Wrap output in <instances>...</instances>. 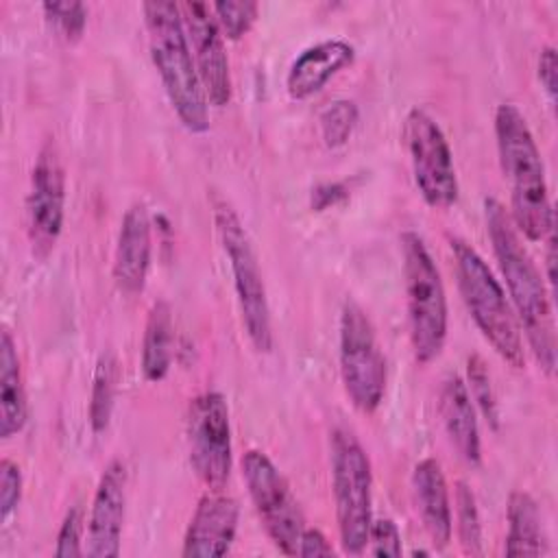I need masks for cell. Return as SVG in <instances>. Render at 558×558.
Here are the masks:
<instances>
[{"instance_id":"cell-1","label":"cell","mask_w":558,"mask_h":558,"mask_svg":"<svg viewBox=\"0 0 558 558\" xmlns=\"http://www.w3.org/2000/svg\"><path fill=\"white\" fill-rule=\"evenodd\" d=\"M484 220L493 253L508 288L510 305L527 340L534 360L545 375L556 371V327L551 314V292L541 270L525 251L508 209L493 196L484 198Z\"/></svg>"},{"instance_id":"cell-2","label":"cell","mask_w":558,"mask_h":558,"mask_svg":"<svg viewBox=\"0 0 558 558\" xmlns=\"http://www.w3.org/2000/svg\"><path fill=\"white\" fill-rule=\"evenodd\" d=\"M495 142L504 179L510 187V218L519 233L538 242L554 229L545 166L527 120L512 102L495 111Z\"/></svg>"},{"instance_id":"cell-3","label":"cell","mask_w":558,"mask_h":558,"mask_svg":"<svg viewBox=\"0 0 558 558\" xmlns=\"http://www.w3.org/2000/svg\"><path fill=\"white\" fill-rule=\"evenodd\" d=\"M142 13L153 65L179 122L190 133H205L209 129V102L196 72L179 4L144 2Z\"/></svg>"},{"instance_id":"cell-4","label":"cell","mask_w":558,"mask_h":558,"mask_svg":"<svg viewBox=\"0 0 558 558\" xmlns=\"http://www.w3.org/2000/svg\"><path fill=\"white\" fill-rule=\"evenodd\" d=\"M460 296L486 342L512 368H523V333L514 310L484 257L464 240H449Z\"/></svg>"},{"instance_id":"cell-5","label":"cell","mask_w":558,"mask_h":558,"mask_svg":"<svg viewBox=\"0 0 558 558\" xmlns=\"http://www.w3.org/2000/svg\"><path fill=\"white\" fill-rule=\"evenodd\" d=\"M401 259L412 353L418 364H429L440 355L447 340V294L442 277L425 240L416 231H403Z\"/></svg>"},{"instance_id":"cell-6","label":"cell","mask_w":558,"mask_h":558,"mask_svg":"<svg viewBox=\"0 0 558 558\" xmlns=\"http://www.w3.org/2000/svg\"><path fill=\"white\" fill-rule=\"evenodd\" d=\"M329 460L340 545L344 554L360 556L373 523L371 458L351 429L336 427L329 436Z\"/></svg>"},{"instance_id":"cell-7","label":"cell","mask_w":558,"mask_h":558,"mask_svg":"<svg viewBox=\"0 0 558 558\" xmlns=\"http://www.w3.org/2000/svg\"><path fill=\"white\" fill-rule=\"evenodd\" d=\"M214 225L233 275V290L244 331L255 351L268 353L272 349L270 305L248 231L235 209L222 198L214 201Z\"/></svg>"},{"instance_id":"cell-8","label":"cell","mask_w":558,"mask_h":558,"mask_svg":"<svg viewBox=\"0 0 558 558\" xmlns=\"http://www.w3.org/2000/svg\"><path fill=\"white\" fill-rule=\"evenodd\" d=\"M338 357L351 403L364 414L375 412L386 392V360L368 314L353 299H347L340 310Z\"/></svg>"},{"instance_id":"cell-9","label":"cell","mask_w":558,"mask_h":558,"mask_svg":"<svg viewBox=\"0 0 558 558\" xmlns=\"http://www.w3.org/2000/svg\"><path fill=\"white\" fill-rule=\"evenodd\" d=\"M403 142L421 198L434 209L451 207L460 185L451 146L436 118L423 107H412L403 122Z\"/></svg>"},{"instance_id":"cell-10","label":"cell","mask_w":558,"mask_h":558,"mask_svg":"<svg viewBox=\"0 0 558 558\" xmlns=\"http://www.w3.org/2000/svg\"><path fill=\"white\" fill-rule=\"evenodd\" d=\"M242 477L272 545L286 556H296L305 519L281 471L264 451L248 449L242 456Z\"/></svg>"},{"instance_id":"cell-11","label":"cell","mask_w":558,"mask_h":558,"mask_svg":"<svg viewBox=\"0 0 558 558\" xmlns=\"http://www.w3.org/2000/svg\"><path fill=\"white\" fill-rule=\"evenodd\" d=\"M190 464L209 490H222L231 475L233 445L227 399L207 390L190 401L187 408Z\"/></svg>"},{"instance_id":"cell-12","label":"cell","mask_w":558,"mask_h":558,"mask_svg":"<svg viewBox=\"0 0 558 558\" xmlns=\"http://www.w3.org/2000/svg\"><path fill=\"white\" fill-rule=\"evenodd\" d=\"M65 170L57 142L48 137L35 157L26 194V231L33 255L46 257L63 229Z\"/></svg>"},{"instance_id":"cell-13","label":"cell","mask_w":558,"mask_h":558,"mask_svg":"<svg viewBox=\"0 0 558 558\" xmlns=\"http://www.w3.org/2000/svg\"><path fill=\"white\" fill-rule=\"evenodd\" d=\"M179 9L207 102L214 107H227L233 96V83L225 35L214 17L211 4L183 2Z\"/></svg>"},{"instance_id":"cell-14","label":"cell","mask_w":558,"mask_h":558,"mask_svg":"<svg viewBox=\"0 0 558 558\" xmlns=\"http://www.w3.org/2000/svg\"><path fill=\"white\" fill-rule=\"evenodd\" d=\"M126 510V466L120 460H111L98 480L94 490L89 519H87V547L92 558L120 556L122 523Z\"/></svg>"},{"instance_id":"cell-15","label":"cell","mask_w":558,"mask_h":558,"mask_svg":"<svg viewBox=\"0 0 558 558\" xmlns=\"http://www.w3.org/2000/svg\"><path fill=\"white\" fill-rule=\"evenodd\" d=\"M240 506L222 490H209L201 497L183 536L181 556L218 558L225 556L238 534Z\"/></svg>"},{"instance_id":"cell-16","label":"cell","mask_w":558,"mask_h":558,"mask_svg":"<svg viewBox=\"0 0 558 558\" xmlns=\"http://www.w3.org/2000/svg\"><path fill=\"white\" fill-rule=\"evenodd\" d=\"M153 253L150 216L144 203H133L122 220L113 251V281L126 296L144 290Z\"/></svg>"},{"instance_id":"cell-17","label":"cell","mask_w":558,"mask_h":558,"mask_svg":"<svg viewBox=\"0 0 558 558\" xmlns=\"http://www.w3.org/2000/svg\"><path fill=\"white\" fill-rule=\"evenodd\" d=\"M353 61L355 48L344 39H325L314 46H307L288 70V96L292 100H305L314 96Z\"/></svg>"},{"instance_id":"cell-18","label":"cell","mask_w":558,"mask_h":558,"mask_svg":"<svg viewBox=\"0 0 558 558\" xmlns=\"http://www.w3.org/2000/svg\"><path fill=\"white\" fill-rule=\"evenodd\" d=\"M412 490L427 536L432 538L436 549H445L451 541L453 517L447 480L436 458H423L414 464Z\"/></svg>"},{"instance_id":"cell-19","label":"cell","mask_w":558,"mask_h":558,"mask_svg":"<svg viewBox=\"0 0 558 558\" xmlns=\"http://www.w3.org/2000/svg\"><path fill=\"white\" fill-rule=\"evenodd\" d=\"M438 414L449 442L471 466L482 462V440L473 399L458 375H447L438 392Z\"/></svg>"},{"instance_id":"cell-20","label":"cell","mask_w":558,"mask_h":558,"mask_svg":"<svg viewBox=\"0 0 558 558\" xmlns=\"http://www.w3.org/2000/svg\"><path fill=\"white\" fill-rule=\"evenodd\" d=\"M28 416L22 362L13 333L4 327L0 333V436L7 440L22 432Z\"/></svg>"},{"instance_id":"cell-21","label":"cell","mask_w":558,"mask_h":558,"mask_svg":"<svg viewBox=\"0 0 558 558\" xmlns=\"http://www.w3.org/2000/svg\"><path fill=\"white\" fill-rule=\"evenodd\" d=\"M508 534L504 554L506 556H543L547 551V541L543 532V519L538 504L525 490H512L508 495L506 508Z\"/></svg>"},{"instance_id":"cell-22","label":"cell","mask_w":558,"mask_h":558,"mask_svg":"<svg viewBox=\"0 0 558 558\" xmlns=\"http://www.w3.org/2000/svg\"><path fill=\"white\" fill-rule=\"evenodd\" d=\"M174 323L172 307L159 299L150 305L142 338V373L146 381H161L172 364Z\"/></svg>"},{"instance_id":"cell-23","label":"cell","mask_w":558,"mask_h":558,"mask_svg":"<svg viewBox=\"0 0 558 558\" xmlns=\"http://www.w3.org/2000/svg\"><path fill=\"white\" fill-rule=\"evenodd\" d=\"M120 381V364L113 351H102L94 366L92 377V392H89V425L92 432L100 434L109 427L113 403H116V390Z\"/></svg>"},{"instance_id":"cell-24","label":"cell","mask_w":558,"mask_h":558,"mask_svg":"<svg viewBox=\"0 0 558 558\" xmlns=\"http://www.w3.org/2000/svg\"><path fill=\"white\" fill-rule=\"evenodd\" d=\"M456 530L460 547L466 556L482 554V521L473 490L466 482L456 484Z\"/></svg>"},{"instance_id":"cell-25","label":"cell","mask_w":558,"mask_h":558,"mask_svg":"<svg viewBox=\"0 0 558 558\" xmlns=\"http://www.w3.org/2000/svg\"><path fill=\"white\" fill-rule=\"evenodd\" d=\"M360 111L353 100L338 98L331 100L320 113H318V126H320V137L327 148H338L347 144L351 137L355 124H357Z\"/></svg>"},{"instance_id":"cell-26","label":"cell","mask_w":558,"mask_h":558,"mask_svg":"<svg viewBox=\"0 0 558 558\" xmlns=\"http://www.w3.org/2000/svg\"><path fill=\"white\" fill-rule=\"evenodd\" d=\"M466 379H469L466 390L473 399L475 410H480L482 416L488 421V425L493 429H497L499 427V405H497V397L493 390L490 373H488L482 355L473 353L466 357Z\"/></svg>"},{"instance_id":"cell-27","label":"cell","mask_w":558,"mask_h":558,"mask_svg":"<svg viewBox=\"0 0 558 558\" xmlns=\"http://www.w3.org/2000/svg\"><path fill=\"white\" fill-rule=\"evenodd\" d=\"M41 11L59 37L65 41L81 39L87 26V7L83 2H44Z\"/></svg>"},{"instance_id":"cell-28","label":"cell","mask_w":558,"mask_h":558,"mask_svg":"<svg viewBox=\"0 0 558 558\" xmlns=\"http://www.w3.org/2000/svg\"><path fill=\"white\" fill-rule=\"evenodd\" d=\"M214 17L225 35V39H240L244 37L251 26L257 20V11L259 7L255 2L248 0H240V2H231V0H222V2H214L211 4Z\"/></svg>"},{"instance_id":"cell-29","label":"cell","mask_w":558,"mask_h":558,"mask_svg":"<svg viewBox=\"0 0 558 558\" xmlns=\"http://www.w3.org/2000/svg\"><path fill=\"white\" fill-rule=\"evenodd\" d=\"M83 508L78 504L70 506L61 527L57 532V545H54V556L59 558H78L85 554L83 549Z\"/></svg>"},{"instance_id":"cell-30","label":"cell","mask_w":558,"mask_h":558,"mask_svg":"<svg viewBox=\"0 0 558 558\" xmlns=\"http://www.w3.org/2000/svg\"><path fill=\"white\" fill-rule=\"evenodd\" d=\"M22 499V469L17 462L2 458L0 462V521L7 523Z\"/></svg>"},{"instance_id":"cell-31","label":"cell","mask_w":558,"mask_h":558,"mask_svg":"<svg viewBox=\"0 0 558 558\" xmlns=\"http://www.w3.org/2000/svg\"><path fill=\"white\" fill-rule=\"evenodd\" d=\"M368 551L373 556H388V558H397L401 556L403 547H401V534L399 527L392 519L381 517V519H373L371 530H368Z\"/></svg>"},{"instance_id":"cell-32","label":"cell","mask_w":558,"mask_h":558,"mask_svg":"<svg viewBox=\"0 0 558 558\" xmlns=\"http://www.w3.org/2000/svg\"><path fill=\"white\" fill-rule=\"evenodd\" d=\"M556 68H558L556 50L554 46H545L538 54V78L551 102L556 100Z\"/></svg>"},{"instance_id":"cell-33","label":"cell","mask_w":558,"mask_h":558,"mask_svg":"<svg viewBox=\"0 0 558 558\" xmlns=\"http://www.w3.org/2000/svg\"><path fill=\"white\" fill-rule=\"evenodd\" d=\"M333 549L327 541V536L316 530V527H305L301 534V543H299V554L296 556H307V558H316V556H331Z\"/></svg>"},{"instance_id":"cell-34","label":"cell","mask_w":558,"mask_h":558,"mask_svg":"<svg viewBox=\"0 0 558 558\" xmlns=\"http://www.w3.org/2000/svg\"><path fill=\"white\" fill-rule=\"evenodd\" d=\"M342 198H347V187L342 183H323L312 190V207L318 211L336 205Z\"/></svg>"}]
</instances>
